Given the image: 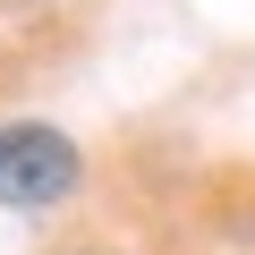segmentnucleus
I'll use <instances>...</instances> for the list:
<instances>
[{
  "label": "nucleus",
  "mask_w": 255,
  "mask_h": 255,
  "mask_svg": "<svg viewBox=\"0 0 255 255\" xmlns=\"http://www.w3.org/2000/svg\"><path fill=\"white\" fill-rule=\"evenodd\" d=\"M77 145L60 136V128L43 119H17V128H0V204H17V213H43L77 187Z\"/></svg>",
  "instance_id": "f257e3e1"
}]
</instances>
